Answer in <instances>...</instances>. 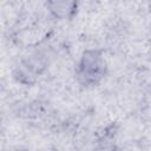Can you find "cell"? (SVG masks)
<instances>
[{
    "label": "cell",
    "instance_id": "obj_1",
    "mask_svg": "<svg viewBox=\"0 0 151 151\" xmlns=\"http://www.w3.org/2000/svg\"><path fill=\"white\" fill-rule=\"evenodd\" d=\"M107 71L106 61L100 50H86L76 68L78 81L85 87L98 85Z\"/></svg>",
    "mask_w": 151,
    "mask_h": 151
},
{
    "label": "cell",
    "instance_id": "obj_2",
    "mask_svg": "<svg viewBox=\"0 0 151 151\" xmlns=\"http://www.w3.org/2000/svg\"><path fill=\"white\" fill-rule=\"evenodd\" d=\"M50 12L58 18H70L77 9V4L73 1H51L47 4Z\"/></svg>",
    "mask_w": 151,
    "mask_h": 151
},
{
    "label": "cell",
    "instance_id": "obj_3",
    "mask_svg": "<svg viewBox=\"0 0 151 151\" xmlns=\"http://www.w3.org/2000/svg\"><path fill=\"white\" fill-rule=\"evenodd\" d=\"M17 151H28V150H26V149H22V150H17Z\"/></svg>",
    "mask_w": 151,
    "mask_h": 151
}]
</instances>
